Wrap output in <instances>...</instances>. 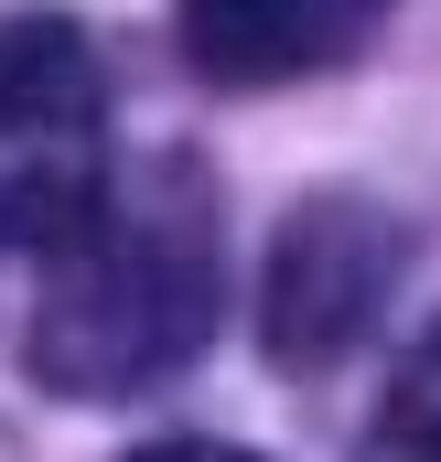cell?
I'll list each match as a JSON object with an SVG mask.
<instances>
[{"instance_id":"cell-1","label":"cell","mask_w":441,"mask_h":462,"mask_svg":"<svg viewBox=\"0 0 441 462\" xmlns=\"http://www.w3.org/2000/svg\"><path fill=\"white\" fill-rule=\"evenodd\" d=\"M205 312H216V258L194 226H162V216H87L65 236L54 280H43V312H33V365L43 387H76V398H118V387H151L162 365L205 345Z\"/></svg>"},{"instance_id":"cell-2","label":"cell","mask_w":441,"mask_h":462,"mask_svg":"<svg viewBox=\"0 0 441 462\" xmlns=\"http://www.w3.org/2000/svg\"><path fill=\"white\" fill-rule=\"evenodd\" d=\"M108 205V76L65 11L0 22V247H65Z\"/></svg>"},{"instance_id":"cell-3","label":"cell","mask_w":441,"mask_h":462,"mask_svg":"<svg viewBox=\"0 0 441 462\" xmlns=\"http://www.w3.org/2000/svg\"><path fill=\"white\" fill-rule=\"evenodd\" d=\"M399 269H409V226H399L388 205H366V194H313V205L280 226V247H269V291H258L269 355H280V365L344 355L377 312H388Z\"/></svg>"},{"instance_id":"cell-4","label":"cell","mask_w":441,"mask_h":462,"mask_svg":"<svg viewBox=\"0 0 441 462\" xmlns=\"http://www.w3.org/2000/svg\"><path fill=\"white\" fill-rule=\"evenodd\" d=\"M377 22L388 0H173V32L216 87H302L344 65Z\"/></svg>"},{"instance_id":"cell-5","label":"cell","mask_w":441,"mask_h":462,"mask_svg":"<svg viewBox=\"0 0 441 462\" xmlns=\"http://www.w3.org/2000/svg\"><path fill=\"white\" fill-rule=\"evenodd\" d=\"M377 462H441V323L399 355L388 409H377Z\"/></svg>"}]
</instances>
